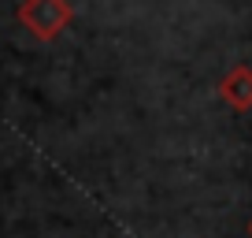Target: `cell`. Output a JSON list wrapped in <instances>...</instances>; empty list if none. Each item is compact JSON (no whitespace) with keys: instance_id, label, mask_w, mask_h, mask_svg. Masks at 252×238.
<instances>
[{"instance_id":"6da1fadb","label":"cell","mask_w":252,"mask_h":238,"mask_svg":"<svg viewBox=\"0 0 252 238\" xmlns=\"http://www.w3.org/2000/svg\"><path fill=\"white\" fill-rule=\"evenodd\" d=\"M15 19L37 41H56L74 23V8H71V0H19Z\"/></svg>"},{"instance_id":"7a4b0ae2","label":"cell","mask_w":252,"mask_h":238,"mask_svg":"<svg viewBox=\"0 0 252 238\" xmlns=\"http://www.w3.org/2000/svg\"><path fill=\"white\" fill-rule=\"evenodd\" d=\"M219 97L234 112H249L252 108V67H234V71H226V79L219 82Z\"/></svg>"},{"instance_id":"3957f363","label":"cell","mask_w":252,"mask_h":238,"mask_svg":"<svg viewBox=\"0 0 252 238\" xmlns=\"http://www.w3.org/2000/svg\"><path fill=\"white\" fill-rule=\"evenodd\" d=\"M245 235H249V238H252V216H249V223H245Z\"/></svg>"}]
</instances>
